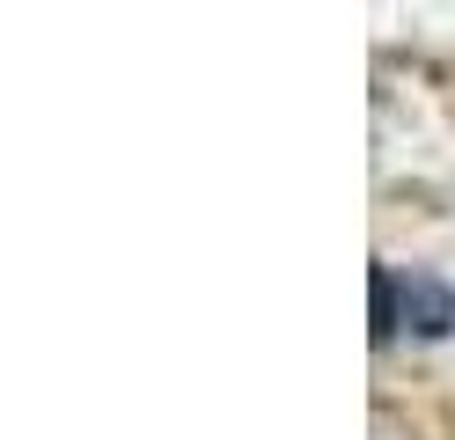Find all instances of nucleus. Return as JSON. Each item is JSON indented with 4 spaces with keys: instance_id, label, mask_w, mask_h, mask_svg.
<instances>
[{
    "instance_id": "obj_1",
    "label": "nucleus",
    "mask_w": 455,
    "mask_h": 440,
    "mask_svg": "<svg viewBox=\"0 0 455 440\" xmlns=\"http://www.w3.org/2000/svg\"><path fill=\"white\" fill-rule=\"evenodd\" d=\"M448 338L455 331V286L434 272H396V264H375V345L396 338Z\"/></svg>"
}]
</instances>
